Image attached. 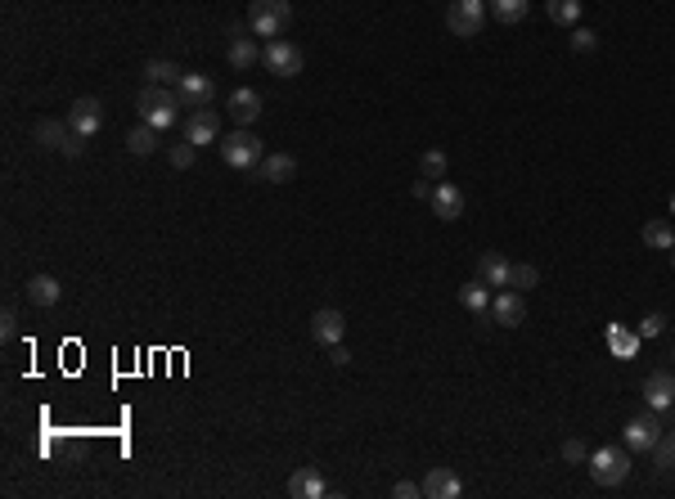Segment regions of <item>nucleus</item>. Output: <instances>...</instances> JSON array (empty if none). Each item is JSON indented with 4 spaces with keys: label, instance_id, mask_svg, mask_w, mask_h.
Instances as JSON below:
<instances>
[{
    "label": "nucleus",
    "instance_id": "obj_22",
    "mask_svg": "<svg viewBox=\"0 0 675 499\" xmlns=\"http://www.w3.org/2000/svg\"><path fill=\"white\" fill-rule=\"evenodd\" d=\"M32 135H36V145H41V149L63 154V145H68V135H73V126H63V122H50V117H45V122H36V131H32Z\"/></svg>",
    "mask_w": 675,
    "mask_h": 499
},
{
    "label": "nucleus",
    "instance_id": "obj_27",
    "mask_svg": "<svg viewBox=\"0 0 675 499\" xmlns=\"http://www.w3.org/2000/svg\"><path fill=\"white\" fill-rule=\"evenodd\" d=\"M261 59V50L252 45V36H234L230 41V67H239V73H248V67Z\"/></svg>",
    "mask_w": 675,
    "mask_h": 499
},
{
    "label": "nucleus",
    "instance_id": "obj_31",
    "mask_svg": "<svg viewBox=\"0 0 675 499\" xmlns=\"http://www.w3.org/2000/svg\"><path fill=\"white\" fill-rule=\"evenodd\" d=\"M653 468L657 472H671L675 468V432H662L657 446H653Z\"/></svg>",
    "mask_w": 675,
    "mask_h": 499
},
{
    "label": "nucleus",
    "instance_id": "obj_33",
    "mask_svg": "<svg viewBox=\"0 0 675 499\" xmlns=\"http://www.w3.org/2000/svg\"><path fill=\"white\" fill-rule=\"evenodd\" d=\"M194 154H198V145H189V139H185V145H171V167H194Z\"/></svg>",
    "mask_w": 675,
    "mask_h": 499
},
{
    "label": "nucleus",
    "instance_id": "obj_12",
    "mask_svg": "<svg viewBox=\"0 0 675 499\" xmlns=\"http://www.w3.org/2000/svg\"><path fill=\"white\" fill-rule=\"evenodd\" d=\"M487 315H491L500 329H518L522 315H527V302H522V293L509 289V293H496V297H491V311H487Z\"/></svg>",
    "mask_w": 675,
    "mask_h": 499
},
{
    "label": "nucleus",
    "instance_id": "obj_36",
    "mask_svg": "<svg viewBox=\"0 0 675 499\" xmlns=\"http://www.w3.org/2000/svg\"><path fill=\"white\" fill-rule=\"evenodd\" d=\"M563 459H568V463H590L585 441H563Z\"/></svg>",
    "mask_w": 675,
    "mask_h": 499
},
{
    "label": "nucleus",
    "instance_id": "obj_6",
    "mask_svg": "<svg viewBox=\"0 0 675 499\" xmlns=\"http://www.w3.org/2000/svg\"><path fill=\"white\" fill-rule=\"evenodd\" d=\"M261 63L270 67L275 77H298L302 73V50L293 45V41H284V36H275V41H266V50H261Z\"/></svg>",
    "mask_w": 675,
    "mask_h": 499
},
{
    "label": "nucleus",
    "instance_id": "obj_2",
    "mask_svg": "<svg viewBox=\"0 0 675 499\" xmlns=\"http://www.w3.org/2000/svg\"><path fill=\"white\" fill-rule=\"evenodd\" d=\"M221 158H226V167H234V171H257L261 158H266V145H261L248 126H239V131H230V135L221 139Z\"/></svg>",
    "mask_w": 675,
    "mask_h": 499
},
{
    "label": "nucleus",
    "instance_id": "obj_19",
    "mask_svg": "<svg viewBox=\"0 0 675 499\" xmlns=\"http://www.w3.org/2000/svg\"><path fill=\"white\" fill-rule=\"evenodd\" d=\"M324 490H329V486H324L320 468H298L293 481H289V495H293V499H320Z\"/></svg>",
    "mask_w": 675,
    "mask_h": 499
},
{
    "label": "nucleus",
    "instance_id": "obj_13",
    "mask_svg": "<svg viewBox=\"0 0 675 499\" xmlns=\"http://www.w3.org/2000/svg\"><path fill=\"white\" fill-rule=\"evenodd\" d=\"M419 486H424V499H459L464 495V481L450 468H433Z\"/></svg>",
    "mask_w": 675,
    "mask_h": 499
},
{
    "label": "nucleus",
    "instance_id": "obj_8",
    "mask_svg": "<svg viewBox=\"0 0 675 499\" xmlns=\"http://www.w3.org/2000/svg\"><path fill=\"white\" fill-rule=\"evenodd\" d=\"M68 126H73L77 135H99V126H104V104L95 99V95H82V99H73V108H68Z\"/></svg>",
    "mask_w": 675,
    "mask_h": 499
},
{
    "label": "nucleus",
    "instance_id": "obj_37",
    "mask_svg": "<svg viewBox=\"0 0 675 499\" xmlns=\"http://www.w3.org/2000/svg\"><path fill=\"white\" fill-rule=\"evenodd\" d=\"M0 333H5V342L19 337V315H14V306H5V315H0Z\"/></svg>",
    "mask_w": 675,
    "mask_h": 499
},
{
    "label": "nucleus",
    "instance_id": "obj_9",
    "mask_svg": "<svg viewBox=\"0 0 675 499\" xmlns=\"http://www.w3.org/2000/svg\"><path fill=\"white\" fill-rule=\"evenodd\" d=\"M176 99H180V108H208L212 104V77L208 73H180V82H176Z\"/></svg>",
    "mask_w": 675,
    "mask_h": 499
},
{
    "label": "nucleus",
    "instance_id": "obj_26",
    "mask_svg": "<svg viewBox=\"0 0 675 499\" xmlns=\"http://www.w3.org/2000/svg\"><path fill=\"white\" fill-rule=\"evenodd\" d=\"M527 10H531V0H491V14H496V23H504V28L522 23Z\"/></svg>",
    "mask_w": 675,
    "mask_h": 499
},
{
    "label": "nucleus",
    "instance_id": "obj_39",
    "mask_svg": "<svg viewBox=\"0 0 675 499\" xmlns=\"http://www.w3.org/2000/svg\"><path fill=\"white\" fill-rule=\"evenodd\" d=\"M329 360H333V365H352V355H347L343 342H338V346H329Z\"/></svg>",
    "mask_w": 675,
    "mask_h": 499
},
{
    "label": "nucleus",
    "instance_id": "obj_4",
    "mask_svg": "<svg viewBox=\"0 0 675 499\" xmlns=\"http://www.w3.org/2000/svg\"><path fill=\"white\" fill-rule=\"evenodd\" d=\"M631 455L617 450V446H603V450H590V477L594 486H622L631 477Z\"/></svg>",
    "mask_w": 675,
    "mask_h": 499
},
{
    "label": "nucleus",
    "instance_id": "obj_32",
    "mask_svg": "<svg viewBox=\"0 0 675 499\" xmlns=\"http://www.w3.org/2000/svg\"><path fill=\"white\" fill-rule=\"evenodd\" d=\"M608 342H613L617 355H635L639 351V333H626L622 324H608Z\"/></svg>",
    "mask_w": 675,
    "mask_h": 499
},
{
    "label": "nucleus",
    "instance_id": "obj_1",
    "mask_svg": "<svg viewBox=\"0 0 675 499\" xmlns=\"http://www.w3.org/2000/svg\"><path fill=\"white\" fill-rule=\"evenodd\" d=\"M176 108H180L176 86H145L140 95H135V113H140V122H149L158 131L176 126Z\"/></svg>",
    "mask_w": 675,
    "mask_h": 499
},
{
    "label": "nucleus",
    "instance_id": "obj_18",
    "mask_svg": "<svg viewBox=\"0 0 675 499\" xmlns=\"http://www.w3.org/2000/svg\"><path fill=\"white\" fill-rule=\"evenodd\" d=\"M509 261L500 257V252H482V261H478V279L487 283V289H509Z\"/></svg>",
    "mask_w": 675,
    "mask_h": 499
},
{
    "label": "nucleus",
    "instance_id": "obj_5",
    "mask_svg": "<svg viewBox=\"0 0 675 499\" xmlns=\"http://www.w3.org/2000/svg\"><path fill=\"white\" fill-rule=\"evenodd\" d=\"M446 28H450L455 36H478V32L487 28V0H450Z\"/></svg>",
    "mask_w": 675,
    "mask_h": 499
},
{
    "label": "nucleus",
    "instance_id": "obj_21",
    "mask_svg": "<svg viewBox=\"0 0 675 499\" xmlns=\"http://www.w3.org/2000/svg\"><path fill=\"white\" fill-rule=\"evenodd\" d=\"M126 149H131L135 158H149V154L158 149V126H149V122L131 126V131H126Z\"/></svg>",
    "mask_w": 675,
    "mask_h": 499
},
{
    "label": "nucleus",
    "instance_id": "obj_17",
    "mask_svg": "<svg viewBox=\"0 0 675 499\" xmlns=\"http://www.w3.org/2000/svg\"><path fill=\"white\" fill-rule=\"evenodd\" d=\"M433 211H437V221H459V211H464V194L455 185H437L433 189Z\"/></svg>",
    "mask_w": 675,
    "mask_h": 499
},
{
    "label": "nucleus",
    "instance_id": "obj_35",
    "mask_svg": "<svg viewBox=\"0 0 675 499\" xmlns=\"http://www.w3.org/2000/svg\"><path fill=\"white\" fill-rule=\"evenodd\" d=\"M662 329H666V315H662V311H653V315L639 320V337H657Z\"/></svg>",
    "mask_w": 675,
    "mask_h": 499
},
{
    "label": "nucleus",
    "instance_id": "obj_24",
    "mask_svg": "<svg viewBox=\"0 0 675 499\" xmlns=\"http://www.w3.org/2000/svg\"><path fill=\"white\" fill-rule=\"evenodd\" d=\"M545 14L559 28H576L581 23V0H545Z\"/></svg>",
    "mask_w": 675,
    "mask_h": 499
},
{
    "label": "nucleus",
    "instance_id": "obj_29",
    "mask_svg": "<svg viewBox=\"0 0 675 499\" xmlns=\"http://www.w3.org/2000/svg\"><path fill=\"white\" fill-rule=\"evenodd\" d=\"M446 167H450V162H446V154H441V149H428V154L419 158V176H424V180H433V185H441V180H446Z\"/></svg>",
    "mask_w": 675,
    "mask_h": 499
},
{
    "label": "nucleus",
    "instance_id": "obj_41",
    "mask_svg": "<svg viewBox=\"0 0 675 499\" xmlns=\"http://www.w3.org/2000/svg\"><path fill=\"white\" fill-rule=\"evenodd\" d=\"M671 265H675V248H671Z\"/></svg>",
    "mask_w": 675,
    "mask_h": 499
},
{
    "label": "nucleus",
    "instance_id": "obj_20",
    "mask_svg": "<svg viewBox=\"0 0 675 499\" xmlns=\"http://www.w3.org/2000/svg\"><path fill=\"white\" fill-rule=\"evenodd\" d=\"M59 297H63V289H59L54 274H32V279H28V302H32V306H54Z\"/></svg>",
    "mask_w": 675,
    "mask_h": 499
},
{
    "label": "nucleus",
    "instance_id": "obj_25",
    "mask_svg": "<svg viewBox=\"0 0 675 499\" xmlns=\"http://www.w3.org/2000/svg\"><path fill=\"white\" fill-rule=\"evenodd\" d=\"M180 73H185V67H176V63H167V59H149V63H145L149 86H176Z\"/></svg>",
    "mask_w": 675,
    "mask_h": 499
},
{
    "label": "nucleus",
    "instance_id": "obj_16",
    "mask_svg": "<svg viewBox=\"0 0 675 499\" xmlns=\"http://www.w3.org/2000/svg\"><path fill=\"white\" fill-rule=\"evenodd\" d=\"M644 400H648V409H666V405H675V374L657 369V374L644 383Z\"/></svg>",
    "mask_w": 675,
    "mask_h": 499
},
{
    "label": "nucleus",
    "instance_id": "obj_34",
    "mask_svg": "<svg viewBox=\"0 0 675 499\" xmlns=\"http://www.w3.org/2000/svg\"><path fill=\"white\" fill-rule=\"evenodd\" d=\"M594 45H599V41H594L590 28H572V50H576V54H590Z\"/></svg>",
    "mask_w": 675,
    "mask_h": 499
},
{
    "label": "nucleus",
    "instance_id": "obj_28",
    "mask_svg": "<svg viewBox=\"0 0 675 499\" xmlns=\"http://www.w3.org/2000/svg\"><path fill=\"white\" fill-rule=\"evenodd\" d=\"M644 243L657 248V252H671V248H675V226H671V221H648V226H644Z\"/></svg>",
    "mask_w": 675,
    "mask_h": 499
},
{
    "label": "nucleus",
    "instance_id": "obj_10",
    "mask_svg": "<svg viewBox=\"0 0 675 499\" xmlns=\"http://www.w3.org/2000/svg\"><path fill=\"white\" fill-rule=\"evenodd\" d=\"M343 333H347V315L338 311V306L315 311V320H311V337H315L320 346H338V342H343Z\"/></svg>",
    "mask_w": 675,
    "mask_h": 499
},
{
    "label": "nucleus",
    "instance_id": "obj_40",
    "mask_svg": "<svg viewBox=\"0 0 675 499\" xmlns=\"http://www.w3.org/2000/svg\"><path fill=\"white\" fill-rule=\"evenodd\" d=\"M671 217H675V194H671Z\"/></svg>",
    "mask_w": 675,
    "mask_h": 499
},
{
    "label": "nucleus",
    "instance_id": "obj_15",
    "mask_svg": "<svg viewBox=\"0 0 675 499\" xmlns=\"http://www.w3.org/2000/svg\"><path fill=\"white\" fill-rule=\"evenodd\" d=\"M230 117H234V126H252L257 117H261V95L257 91H248V86H239L234 95H230Z\"/></svg>",
    "mask_w": 675,
    "mask_h": 499
},
{
    "label": "nucleus",
    "instance_id": "obj_30",
    "mask_svg": "<svg viewBox=\"0 0 675 499\" xmlns=\"http://www.w3.org/2000/svg\"><path fill=\"white\" fill-rule=\"evenodd\" d=\"M536 283H540V270H536L531 261H518V265L509 270V289H513V293H527V289H536Z\"/></svg>",
    "mask_w": 675,
    "mask_h": 499
},
{
    "label": "nucleus",
    "instance_id": "obj_38",
    "mask_svg": "<svg viewBox=\"0 0 675 499\" xmlns=\"http://www.w3.org/2000/svg\"><path fill=\"white\" fill-rule=\"evenodd\" d=\"M392 495H396V499H419V495H424V486H419V481H396V486H392Z\"/></svg>",
    "mask_w": 675,
    "mask_h": 499
},
{
    "label": "nucleus",
    "instance_id": "obj_3",
    "mask_svg": "<svg viewBox=\"0 0 675 499\" xmlns=\"http://www.w3.org/2000/svg\"><path fill=\"white\" fill-rule=\"evenodd\" d=\"M289 23H293V5H289V0H252V5H248V32H257L266 41H275Z\"/></svg>",
    "mask_w": 675,
    "mask_h": 499
},
{
    "label": "nucleus",
    "instance_id": "obj_23",
    "mask_svg": "<svg viewBox=\"0 0 675 499\" xmlns=\"http://www.w3.org/2000/svg\"><path fill=\"white\" fill-rule=\"evenodd\" d=\"M459 302H464L472 315H487V311H491V293H487V283H482V279L464 283V289H459Z\"/></svg>",
    "mask_w": 675,
    "mask_h": 499
},
{
    "label": "nucleus",
    "instance_id": "obj_7",
    "mask_svg": "<svg viewBox=\"0 0 675 499\" xmlns=\"http://www.w3.org/2000/svg\"><path fill=\"white\" fill-rule=\"evenodd\" d=\"M622 437H626V450H653V446H657V437H662L657 409H648V414H635V418L622 427Z\"/></svg>",
    "mask_w": 675,
    "mask_h": 499
},
{
    "label": "nucleus",
    "instance_id": "obj_14",
    "mask_svg": "<svg viewBox=\"0 0 675 499\" xmlns=\"http://www.w3.org/2000/svg\"><path fill=\"white\" fill-rule=\"evenodd\" d=\"M257 176H261L266 185H289V180L298 176V158H293V154H266L261 167H257Z\"/></svg>",
    "mask_w": 675,
    "mask_h": 499
},
{
    "label": "nucleus",
    "instance_id": "obj_11",
    "mask_svg": "<svg viewBox=\"0 0 675 499\" xmlns=\"http://www.w3.org/2000/svg\"><path fill=\"white\" fill-rule=\"evenodd\" d=\"M217 131H221V117L212 113V108H194L189 113V122H185V139L189 145H217Z\"/></svg>",
    "mask_w": 675,
    "mask_h": 499
}]
</instances>
